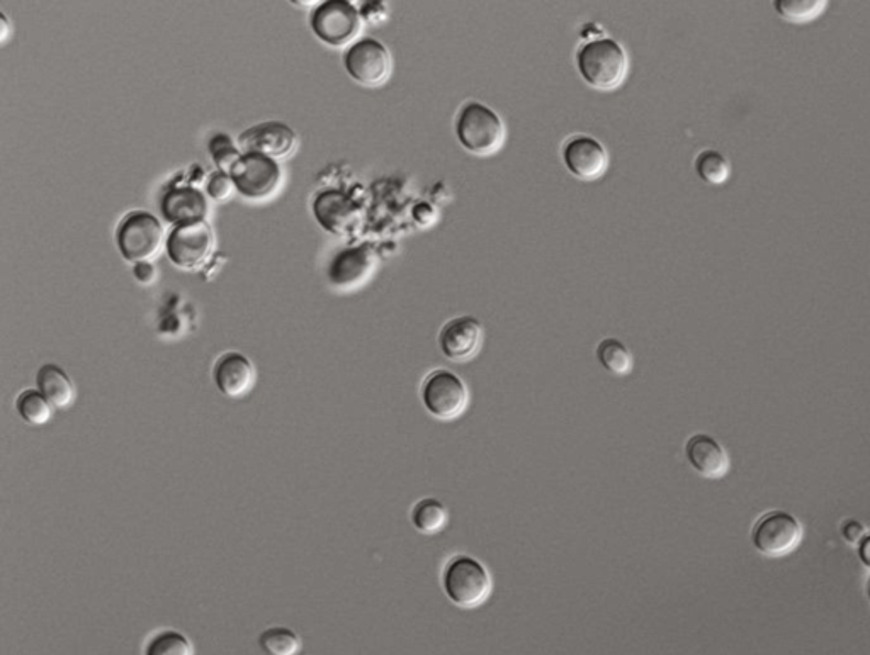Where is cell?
Wrapping results in <instances>:
<instances>
[{"instance_id":"cell-11","label":"cell","mask_w":870,"mask_h":655,"mask_svg":"<svg viewBox=\"0 0 870 655\" xmlns=\"http://www.w3.org/2000/svg\"><path fill=\"white\" fill-rule=\"evenodd\" d=\"M313 215L320 227L335 237H356L362 227V209L339 190H325L313 200Z\"/></svg>"},{"instance_id":"cell-32","label":"cell","mask_w":870,"mask_h":655,"mask_svg":"<svg viewBox=\"0 0 870 655\" xmlns=\"http://www.w3.org/2000/svg\"><path fill=\"white\" fill-rule=\"evenodd\" d=\"M857 550H859V559L862 560L863 566L870 569V534H867L857 545Z\"/></svg>"},{"instance_id":"cell-34","label":"cell","mask_w":870,"mask_h":655,"mask_svg":"<svg viewBox=\"0 0 870 655\" xmlns=\"http://www.w3.org/2000/svg\"><path fill=\"white\" fill-rule=\"evenodd\" d=\"M869 600H870V585H869Z\"/></svg>"},{"instance_id":"cell-13","label":"cell","mask_w":870,"mask_h":655,"mask_svg":"<svg viewBox=\"0 0 870 655\" xmlns=\"http://www.w3.org/2000/svg\"><path fill=\"white\" fill-rule=\"evenodd\" d=\"M378 262L380 260L369 244L342 250L331 259L328 281L335 290L358 291L374 275Z\"/></svg>"},{"instance_id":"cell-7","label":"cell","mask_w":870,"mask_h":655,"mask_svg":"<svg viewBox=\"0 0 870 655\" xmlns=\"http://www.w3.org/2000/svg\"><path fill=\"white\" fill-rule=\"evenodd\" d=\"M165 250L175 268L187 272L199 271L215 253V231L208 221L175 227L165 241Z\"/></svg>"},{"instance_id":"cell-22","label":"cell","mask_w":870,"mask_h":655,"mask_svg":"<svg viewBox=\"0 0 870 655\" xmlns=\"http://www.w3.org/2000/svg\"><path fill=\"white\" fill-rule=\"evenodd\" d=\"M15 413L28 425L42 426L52 418L53 406L37 389H24L15 397Z\"/></svg>"},{"instance_id":"cell-14","label":"cell","mask_w":870,"mask_h":655,"mask_svg":"<svg viewBox=\"0 0 870 655\" xmlns=\"http://www.w3.org/2000/svg\"><path fill=\"white\" fill-rule=\"evenodd\" d=\"M483 345V326L472 316H459L443 326L439 334L441 352L453 362L475 359Z\"/></svg>"},{"instance_id":"cell-18","label":"cell","mask_w":870,"mask_h":655,"mask_svg":"<svg viewBox=\"0 0 870 655\" xmlns=\"http://www.w3.org/2000/svg\"><path fill=\"white\" fill-rule=\"evenodd\" d=\"M161 211L165 221L175 227L206 221L209 215L208 199L194 187H175L162 197Z\"/></svg>"},{"instance_id":"cell-24","label":"cell","mask_w":870,"mask_h":655,"mask_svg":"<svg viewBox=\"0 0 870 655\" xmlns=\"http://www.w3.org/2000/svg\"><path fill=\"white\" fill-rule=\"evenodd\" d=\"M597 360L607 372L615 375H626L632 371V353L618 338H606L597 347Z\"/></svg>"},{"instance_id":"cell-30","label":"cell","mask_w":870,"mask_h":655,"mask_svg":"<svg viewBox=\"0 0 870 655\" xmlns=\"http://www.w3.org/2000/svg\"><path fill=\"white\" fill-rule=\"evenodd\" d=\"M437 211L434 206L428 203H421L413 208V218L421 225V227H432L437 221Z\"/></svg>"},{"instance_id":"cell-20","label":"cell","mask_w":870,"mask_h":655,"mask_svg":"<svg viewBox=\"0 0 870 655\" xmlns=\"http://www.w3.org/2000/svg\"><path fill=\"white\" fill-rule=\"evenodd\" d=\"M447 518H449L447 507L444 506L443 501L435 500V498H424V500L417 501L410 511L412 525L424 535L439 534L441 530L446 526Z\"/></svg>"},{"instance_id":"cell-21","label":"cell","mask_w":870,"mask_h":655,"mask_svg":"<svg viewBox=\"0 0 870 655\" xmlns=\"http://www.w3.org/2000/svg\"><path fill=\"white\" fill-rule=\"evenodd\" d=\"M143 655H194V645L181 630L162 629L146 638Z\"/></svg>"},{"instance_id":"cell-29","label":"cell","mask_w":870,"mask_h":655,"mask_svg":"<svg viewBox=\"0 0 870 655\" xmlns=\"http://www.w3.org/2000/svg\"><path fill=\"white\" fill-rule=\"evenodd\" d=\"M866 535V526L857 522V520H847V522L841 525V537L850 545H859Z\"/></svg>"},{"instance_id":"cell-3","label":"cell","mask_w":870,"mask_h":655,"mask_svg":"<svg viewBox=\"0 0 870 655\" xmlns=\"http://www.w3.org/2000/svg\"><path fill=\"white\" fill-rule=\"evenodd\" d=\"M456 134L463 149L477 156L496 155L505 143L502 118L481 102H468L459 112Z\"/></svg>"},{"instance_id":"cell-9","label":"cell","mask_w":870,"mask_h":655,"mask_svg":"<svg viewBox=\"0 0 870 655\" xmlns=\"http://www.w3.org/2000/svg\"><path fill=\"white\" fill-rule=\"evenodd\" d=\"M803 541V526L787 511L763 515L751 530V544L766 557H784Z\"/></svg>"},{"instance_id":"cell-5","label":"cell","mask_w":870,"mask_h":655,"mask_svg":"<svg viewBox=\"0 0 870 655\" xmlns=\"http://www.w3.org/2000/svg\"><path fill=\"white\" fill-rule=\"evenodd\" d=\"M116 243L127 262H150L164 244V227L159 218L146 211H133L121 219L116 230Z\"/></svg>"},{"instance_id":"cell-6","label":"cell","mask_w":870,"mask_h":655,"mask_svg":"<svg viewBox=\"0 0 870 655\" xmlns=\"http://www.w3.org/2000/svg\"><path fill=\"white\" fill-rule=\"evenodd\" d=\"M421 400L428 415L441 422H453L468 410L469 391L458 374L437 369L422 382Z\"/></svg>"},{"instance_id":"cell-8","label":"cell","mask_w":870,"mask_h":655,"mask_svg":"<svg viewBox=\"0 0 870 655\" xmlns=\"http://www.w3.org/2000/svg\"><path fill=\"white\" fill-rule=\"evenodd\" d=\"M237 193L249 200H265L275 196L283 186V168L280 162L261 155L243 153L230 171Z\"/></svg>"},{"instance_id":"cell-31","label":"cell","mask_w":870,"mask_h":655,"mask_svg":"<svg viewBox=\"0 0 870 655\" xmlns=\"http://www.w3.org/2000/svg\"><path fill=\"white\" fill-rule=\"evenodd\" d=\"M134 277H137V281L142 282V284H150V282L155 279V268H153V263L145 262L134 265Z\"/></svg>"},{"instance_id":"cell-16","label":"cell","mask_w":870,"mask_h":655,"mask_svg":"<svg viewBox=\"0 0 870 655\" xmlns=\"http://www.w3.org/2000/svg\"><path fill=\"white\" fill-rule=\"evenodd\" d=\"M255 378L252 360L240 352L224 353L213 365V382L224 396L231 400L249 394L255 384Z\"/></svg>"},{"instance_id":"cell-25","label":"cell","mask_w":870,"mask_h":655,"mask_svg":"<svg viewBox=\"0 0 870 655\" xmlns=\"http://www.w3.org/2000/svg\"><path fill=\"white\" fill-rule=\"evenodd\" d=\"M775 11L784 21L806 24L818 19L826 11V0H777Z\"/></svg>"},{"instance_id":"cell-33","label":"cell","mask_w":870,"mask_h":655,"mask_svg":"<svg viewBox=\"0 0 870 655\" xmlns=\"http://www.w3.org/2000/svg\"><path fill=\"white\" fill-rule=\"evenodd\" d=\"M0 23H2V41H6L9 34V23L6 14H0Z\"/></svg>"},{"instance_id":"cell-26","label":"cell","mask_w":870,"mask_h":655,"mask_svg":"<svg viewBox=\"0 0 870 655\" xmlns=\"http://www.w3.org/2000/svg\"><path fill=\"white\" fill-rule=\"evenodd\" d=\"M696 172L707 184L721 186L731 175V163L722 153L706 150L696 159Z\"/></svg>"},{"instance_id":"cell-28","label":"cell","mask_w":870,"mask_h":655,"mask_svg":"<svg viewBox=\"0 0 870 655\" xmlns=\"http://www.w3.org/2000/svg\"><path fill=\"white\" fill-rule=\"evenodd\" d=\"M235 190H237V187H235L230 174L216 171L215 174L209 175L208 184H206V194L216 203H225V200L231 199Z\"/></svg>"},{"instance_id":"cell-1","label":"cell","mask_w":870,"mask_h":655,"mask_svg":"<svg viewBox=\"0 0 870 655\" xmlns=\"http://www.w3.org/2000/svg\"><path fill=\"white\" fill-rule=\"evenodd\" d=\"M577 67L588 86L597 90H615L628 77V53L612 37L591 40L578 50Z\"/></svg>"},{"instance_id":"cell-10","label":"cell","mask_w":870,"mask_h":655,"mask_svg":"<svg viewBox=\"0 0 870 655\" xmlns=\"http://www.w3.org/2000/svg\"><path fill=\"white\" fill-rule=\"evenodd\" d=\"M344 65L349 77L365 87L383 86L393 70L390 50L374 37L356 41L347 50Z\"/></svg>"},{"instance_id":"cell-15","label":"cell","mask_w":870,"mask_h":655,"mask_svg":"<svg viewBox=\"0 0 870 655\" xmlns=\"http://www.w3.org/2000/svg\"><path fill=\"white\" fill-rule=\"evenodd\" d=\"M563 160L569 174L580 181H597L609 168V153L591 137H575L563 149Z\"/></svg>"},{"instance_id":"cell-23","label":"cell","mask_w":870,"mask_h":655,"mask_svg":"<svg viewBox=\"0 0 870 655\" xmlns=\"http://www.w3.org/2000/svg\"><path fill=\"white\" fill-rule=\"evenodd\" d=\"M257 642L268 655H298L303 645L298 633L283 625L269 626Z\"/></svg>"},{"instance_id":"cell-19","label":"cell","mask_w":870,"mask_h":655,"mask_svg":"<svg viewBox=\"0 0 870 655\" xmlns=\"http://www.w3.org/2000/svg\"><path fill=\"white\" fill-rule=\"evenodd\" d=\"M36 389L53 407L65 410L75 400V385L70 375L56 363H45L36 372Z\"/></svg>"},{"instance_id":"cell-17","label":"cell","mask_w":870,"mask_h":655,"mask_svg":"<svg viewBox=\"0 0 870 655\" xmlns=\"http://www.w3.org/2000/svg\"><path fill=\"white\" fill-rule=\"evenodd\" d=\"M685 457L692 469L706 479H721L728 474L729 456L725 447L707 434H696L685 444Z\"/></svg>"},{"instance_id":"cell-2","label":"cell","mask_w":870,"mask_h":655,"mask_svg":"<svg viewBox=\"0 0 870 655\" xmlns=\"http://www.w3.org/2000/svg\"><path fill=\"white\" fill-rule=\"evenodd\" d=\"M443 589L450 603L463 610H472L490 598L493 579L477 557L458 554L444 566Z\"/></svg>"},{"instance_id":"cell-27","label":"cell","mask_w":870,"mask_h":655,"mask_svg":"<svg viewBox=\"0 0 870 655\" xmlns=\"http://www.w3.org/2000/svg\"><path fill=\"white\" fill-rule=\"evenodd\" d=\"M208 150L213 163L218 167V171L225 172V174H230L231 168L237 165V162L243 155L239 145H235L233 140L225 133L215 134L209 140Z\"/></svg>"},{"instance_id":"cell-12","label":"cell","mask_w":870,"mask_h":655,"mask_svg":"<svg viewBox=\"0 0 870 655\" xmlns=\"http://www.w3.org/2000/svg\"><path fill=\"white\" fill-rule=\"evenodd\" d=\"M300 138L286 122L265 121L240 134L237 145L243 153H261L281 162L298 150Z\"/></svg>"},{"instance_id":"cell-4","label":"cell","mask_w":870,"mask_h":655,"mask_svg":"<svg viewBox=\"0 0 870 655\" xmlns=\"http://www.w3.org/2000/svg\"><path fill=\"white\" fill-rule=\"evenodd\" d=\"M309 26L325 45L344 48L352 46L361 34L362 14L347 0H327L312 12Z\"/></svg>"}]
</instances>
